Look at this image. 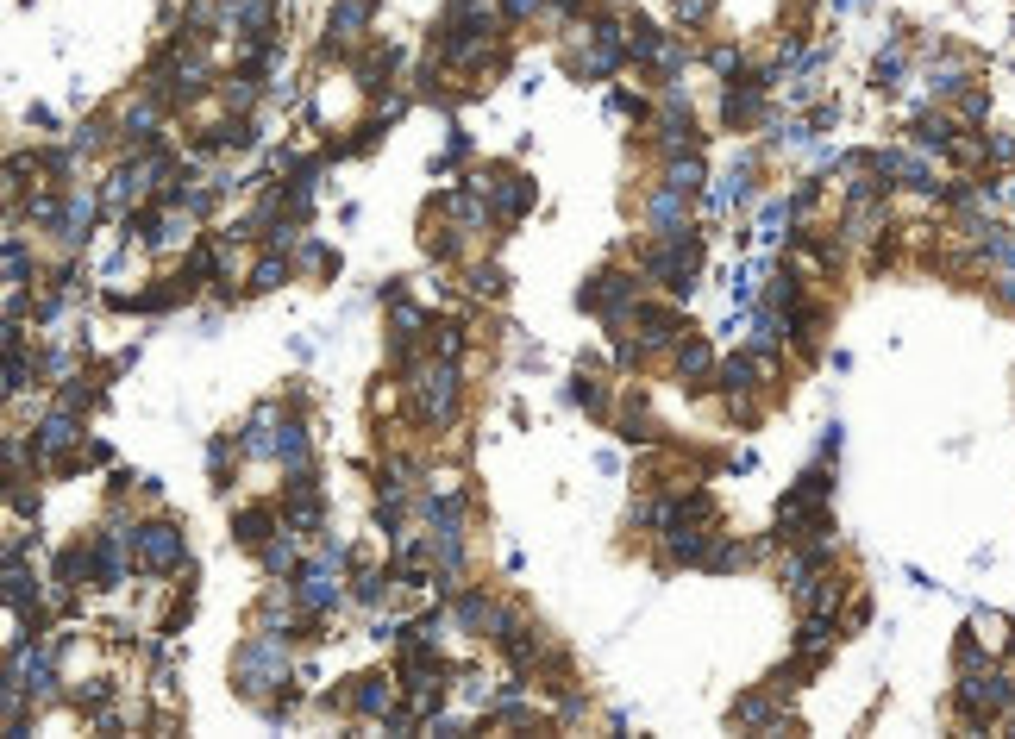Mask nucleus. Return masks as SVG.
Returning <instances> with one entry per match:
<instances>
[{"label":"nucleus","mask_w":1015,"mask_h":739,"mask_svg":"<svg viewBox=\"0 0 1015 739\" xmlns=\"http://www.w3.org/2000/svg\"><path fill=\"white\" fill-rule=\"evenodd\" d=\"M138 545H145V558H151V564H176V552H182L176 527H145V539H138Z\"/></svg>","instance_id":"f257e3e1"}]
</instances>
